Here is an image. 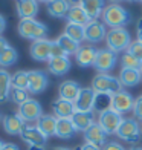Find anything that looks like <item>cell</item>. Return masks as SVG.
Returning a JSON list of instances; mask_svg holds the SVG:
<instances>
[{
    "label": "cell",
    "instance_id": "6da1fadb",
    "mask_svg": "<svg viewBox=\"0 0 142 150\" xmlns=\"http://www.w3.org/2000/svg\"><path fill=\"white\" fill-rule=\"evenodd\" d=\"M103 20H104V25L110 26V29L125 28V26L131 22V14L124 8V6L112 3V5L104 8Z\"/></svg>",
    "mask_w": 142,
    "mask_h": 150
},
{
    "label": "cell",
    "instance_id": "7a4b0ae2",
    "mask_svg": "<svg viewBox=\"0 0 142 150\" xmlns=\"http://www.w3.org/2000/svg\"><path fill=\"white\" fill-rule=\"evenodd\" d=\"M18 35L23 37L26 40H32V42H37V40H43L47 35V26L41 22H38L35 18H23L18 22L17 26Z\"/></svg>",
    "mask_w": 142,
    "mask_h": 150
},
{
    "label": "cell",
    "instance_id": "3957f363",
    "mask_svg": "<svg viewBox=\"0 0 142 150\" xmlns=\"http://www.w3.org/2000/svg\"><path fill=\"white\" fill-rule=\"evenodd\" d=\"M105 43H107V49L118 54L128 49V46L131 43V35L127 28H115L107 31Z\"/></svg>",
    "mask_w": 142,
    "mask_h": 150
},
{
    "label": "cell",
    "instance_id": "277c9868",
    "mask_svg": "<svg viewBox=\"0 0 142 150\" xmlns=\"http://www.w3.org/2000/svg\"><path fill=\"white\" fill-rule=\"evenodd\" d=\"M92 89L95 92H105L115 95L122 91V84H121L119 78L110 74H98L92 80Z\"/></svg>",
    "mask_w": 142,
    "mask_h": 150
},
{
    "label": "cell",
    "instance_id": "5b68a950",
    "mask_svg": "<svg viewBox=\"0 0 142 150\" xmlns=\"http://www.w3.org/2000/svg\"><path fill=\"white\" fill-rule=\"evenodd\" d=\"M116 136L127 142H130V144H136L142 138L139 121L136 118H124L118 129V132H116Z\"/></svg>",
    "mask_w": 142,
    "mask_h": 150
},
{
    "label": "cell",
    "instance_id": "8992f818",
    "mask_svg": "<svg viewBox=\"0 0 142 150\" xmlns=\"http://www.w3.org/2000/svg\"><path fill=\"white\" fill-rule=\"evenodd\" d=\"M17 115L25 122H37L40 120V117L43 115V107L37 100L29 98L28 101H25L23 104L18 106Z\"/></svg>",
    "mask_w": 142,
    "mask_h": 150
},
{
    "label": "cell",
    "instance_id": "52a82bcc",
    "mask_svg": "<svg viewBox=\"0 0 142 150\" xmlns=\"http://www.w3.org/2000/svg\"><path fill=\"white\" fill-rule=\"evenodd\" d=\"M122 115L115 112L113 109H109L103 113H99L98 117V124L101 126V129L107 133V135H116L118 129L122 122Z\"/></svg>",
    "mask_w": 142,
    "mask_h": 150
},
{
    "label": "cell",
    "instance_id": "ba28073f",
    "mask_svg": "<svg viewBox=\"0 0 142 150\" xmlns=\"http://www.w3.org/2000/svg\"><path fill=\"white\" fill-rule=\"evenodd\" d=\"M118 63V55L110 49H98L96 52V58H95L93 67L96 69L99 74H107L112 71Z\"/></svg>",
    "mask_w": 142,
    "mask_h": 150
},
{
    "label": "cell",
    "instance_id": "9c48e42d",
    "mask_svg": "<svg viewBox=\"0 0 142 150\" xmlns=\"http://www.w3.org/2000/svg\"><path fill=\"white\" fill-rule=\"evenodd\" d=\"M105 35H107L105 25L103 22H99V20H90L84 26V37L90 45L103 42V40H105Z\"/></svg>",
    "mask_w": 142,
    "mask_h": 150
},
{
    "label": "cell",
    "instance_id": "30bf717a",
    "mask_svg": "<svg viewBox=\"0 0 142 150\" xmlns=\"http://www.w3.org/2000/svg\"><path fill=\"white\" fill-rule=\"evenodd\" d=\"M133 106H134V98L130 92L127 91H121L118 93H115L112 97V109L118 113H127V112H131L133 110Z\"/></svg>",
    "mask_w": 142,
    "mask_h": 150
},
{
    "label": "cell",
    "instance_id": "8fae6325",
    "mask_svg": "<svg viewBox=\"0 0 142 150\" xmlns=\"http://www.w3.org/2000/svg\"><path fill=\"white\" fill-rule=\"evenodd\" d=\"M49 84L46 72L43 71H28V92L29 93H41Z\"/></svg>",
    "mask_w": 142,
    "mask_h": 150
},
{
    "label": "cell",
    "instance_id": "7c38bea8",
    "mask_svg": "<svg viewBox=\"0 0 142 150\" xmlns=\"http://www.w3.org/2000/svg\"><path fill=\"white\" fill-rule=\"evenodd\" d=\"M51 47H52V40H37L32 42L29 47V54L35 61H49L51 60Z\"/></svg>",
    "mask_w": 142,
    "mask_h": 150
},
{
    "label": "cell",
    "instance_id": "4fadbf2b",
    "mask_svg": "<svg viewBox=\"0 0 142 150\" xmlns=\"http://www.w3.org/2000/svg\"><path fill=\"white\" fill-rule=\"evenodd\" d=\"M93 100L95 91L92 87H81L77 100L73 101L75 112H93Z\"/></svg>",
    "mask_w": 142,
    "mask_h": 150
},
{
    "label": "cell",
    "instance_id": "5bb4252c",
    "mask_svg": "<svg viewBox=\"0 0 142 150\" xmlns=\"http://www.w3.org/2000/svg\"><path fill=\"white\" fill-rule=\"evenodd\" d=\"M96 52L98 49L93 45H81L78 52L75 54V60L79 67H90L95 63V58H96Z\"/></svg>",
    "mask_w": 142,
    "mask_h": 150
},
{
    "label": "cell",
    "instance_id": "9a60e30c",
    "mask_svg": "<svg viewBox=\"0 0 142 150\" xmlns=\"http://www.w3.org/2000/svg\"><path fill=\"white\" fill-rule=\"evenodd\" d=\"M20 138L29 146H46L47 138L38 130L37 126H25V129L20 133Z\"/></svg>",
    "mask_w": 142,
    "mask_h": 150
},
{
    "label": "cell",
    "instance_id": "2e32d148",
    "mask_svg": "<svg viewBox=\"0 0 142 150\" xmlns=\"http://www.w3.org/2000/svg\"><path fill=\"white\" fill-rule=\"evenodd\" d=\"M84 139H86V142H89V144L103 147L107 142V133L101 129V126L98 122H95V124H92L84 132Z\"/></svg>",
    "mask_w": 142,
    "mask_h": 150
},
{
    "label": "cell",
    "instance_id": "e0dca14e",
    "mask_svg": "<svg viewBox=\"0 0 142 150\" xmlns=\"http://www.w3.org/2000/svg\"><path fill=\"white\" fill-rule=\"evenodd\" d=\"M17 16L20 18H34L38 14V2L37 0H15Z\"/></svg>",
    "mask_w": 142,
    "mask_h": 150
},
{
    "label": "cell",
    "instance_id": "ac0fdd59",
    "mask_svg": "<svg viewBox=\"0 0 142 150\" xmlns=\"http://www.w3.org/2000/svg\"><path fill=\"white\" fill-rule=\"evenodd\" d=\"M2 124H3L5 132L8 135H20L25 129L26 122L17 113H11V115H6V117L2 118Z\"/></svg>",
    "mask_w": 142,
    "mask_h": 150
},
{
    "label": "cell",
    "instance_id": "d6986e66",
    "mask_svg": "<svg viewBox=\"0 0 142 150\" xmlns=\"http://www.w3.org/2000/svg\"><path fill=\"white\" fill-rule=\"evenodd\" d=\"M79 91H81V86L77 83V81H73V80H66V81H63V83L58 86V95H60V98L67 100V101H72V103L77 100Z\"/></svg>",
    "mask_w": 142,
    "mask_h": 150
},
{
    "label": "cell",
    "instance_id": "ffe728a7",
    "mask_svg": "<svg viewBox=\"0 0 142 150\" xmlns=\"http://www.w3.org/2000/svg\"><path fill=\"white\" fill-rule=\"evenodd\" d=\"M81 8L89 16L90 20H98L99 16H103L105 8V0H81Z\"/></svg>",
    "mask_w": 142,
    "mask_h": 150
},
{
    "label": "cell",
    "instance_id": "44dd1931",
    "mask_svg": "<svg viewBox=\"0 0 142 150\" xmlns=\"http://www.w3.org/2000/svg\"><path fill=\"white\" fill-rule=\"evenodd\" d=\"M70 60L69 57H60V58H51L47 61V69L52 75H57V77H63L67 72L70 71Z\"/></svg>",
    "mask_w": 142,
    "mask_h": 150
},
{
    "label": "cell",
    "instance_id": "7402d4cb",
    "mask_svg": "<svg viewBox=\"0 0 142 150\" xmlns=\"http://www.w3.org/2000/svg\"><path fill=\"white\" fill-rule=\"evenodd\" d=\"M52 110L57 118H72V115L75 113V106L72 101L58 98L52 103Z\"/></svg>",
    "mask_w": 142,
    "mask_h": 150
},
{
    "label": "cell",
    "instance_id": "603a6c76",
    "mask_svg": "<svg viewBox=\"0 0 142 150\" xmlns=\"http://www.w3.org/2000/svg\"><path fill=\"white\" fill-rule=\"evenodd\" d=\"M57 117L55 115H41L40 120L37 121V127L46 138L49 136H55V130H57Z\"/></svg>",
    "mask_w": 142,
    "mask_h": 150
},
{
    "label": "cell",
    "instance_id": "cb8c5ba5",
    "mask_svg": "<svg viewBox=\"0 0 142 150\" xmlns=\"http://www.w3.org/2000/svg\"><path fill=\"white\" fill-rule=\"evenodd\" d=\"M70 120L73 122V126H75L77 132H86L92 124H95L93 112H75Z\"/></svg>",
    "mask_w": 142,
    "mask_h": 150
},
{
    "label": "cell",
    "instance_id": "d4e9b609",
    "mask_svg": "<svg viewBox=\"0 0 142 150\" xmlns=\"http://www.w3.org/2000/svg\"><path fill=\"white\" fill-rule=\"evenodd\" d=\"M47 14L55 17V18H64L67 16V12L70 9V5L67 3V0H51L46 5Z\"/></svg>",
    "mask_w": 142,
    "mask_h": 150
},
{
    "label": "cell",
    "instance_id": "484cf974",
    "mask_svg": "<svg viewBox=\"0 0 142 150\" xmlns=\"http://www.w3.org/2000/svg\"><path fill=\"white\" fill-rule=\"evenodd\" d=\"M75 133H77V129L73 126L70 118H58L57 120L55 136H58V138H61V139H70Z\"/></svg>",
    "mask_w": 142,
    "mask_h": 150
},
{
    "label": "cell",
    "instance_id": "4316f807",
    "mask_svg": "<svg viewBox=\"0 0 142 150\" xmlns=\"http://www.w3.org/2000/svg\"><path fill=\"white\" fill-rule=\"evenodd\" d=\"M119 81L122 87H134L141 83L142 74L138 69H121L119 72Z\"/></svg>",
    "mask_w": 142,
    "mask_h": 150
},
{
    "label": "cell",
    "instance_id": "83f0119b",
    "mask_svg": "<svg viewBox=\"0 0 142 150\" xmlns=\"http://www.w3.org/2000/svg\"><path fill=\"white\" fill-rule=\"evenodd\" d=\"M112 93L105 92H95V100H93V112L103 113L105 110L112 109Z\"/></svg>",
    "mask_w": 142,
    "mask_h": 150
},
{
    "label": "cell",
    "instance_id": "f1b7e54d",
    "mask_svg": "<svg viewBox=\"0 0 142 150\" xmlns=\"http://www.w3.org/2000/svg\"><path fill=\"white\" fill-rule=\"evenodd\" d=\"M66 18H67V23H75V25H81V26H86L90 22L89 16L86 14L81 6H70Z\"/></svg>",
    "mask_w": 142,
    "mask_h": 150
},
{
    "label": "cell",
    "instance_id": "f546056e",
    "mask_svg": "<svg viewBox=\"0 0 142 150\" xmlns=\"http://www.w3.org/2000/svg\"><path fill=\"white\" fill-rule=\"evenodd\" d=\"M11 74L0 67V103H5L11 95Z\"/></svg>",
    "mask_w": 142,
    "mask_h": 150
},
{
    "label": "cell",
    "instance_id": "4dcf8cb0",
    "mask_svg": "<svg viewBox=\"0 0 142 150\" xmlns=\"http://www.w3.org/2000/svg\"><path fill=\"white\" fill-rule=\"evenodd\" d=\"M57 43L61 46V49L66 52V55H75L79 49V43H77L75 40H72L70 37H67L66 34H61L58 38H57Z\"/></svg>",
    "mask_w": 142,
    "mask_h": 150
},
{
    "label": "cell",
    "instance_id": "1f68e13d",
    "mask_svg": "<svg viewBox=\"0 0 142 150\" xmlns=\"http://www.w3.org/2000/svg\"><path fill=\"white\" fill-rule=\"evenodd\" d=\"M64 34L67 37H70L72 40H75L77 43H83L86 37H84V26L81 25H75V23H67L64 28Z\"/></svg>",
    "mask_w": 142,
    "mask_h": 150
},
{
    "label": "cell",
    "instance_id": "d6a6232c",
    "mask_svg": "<svg viewBox=\"0 0 142 150\" xmlns=\"http://www.w3.org/2000/svg\"><path fill=\"white\" fill-rule=\"evenodd\" d=\"M17 58H18L17 51L12 46H8L2 54H0V67H3V69H5V67L12 66L17 61Z\"/></svg>",
    "mask_w": 142,
    "mask_h": 150
},
{
    "label": "cell",
    "instance_id": "836d02e7",
    "mask_svg": "<svg viewBox=\"0 0 142 150\" xmlns=\"http://www.w3.org/2000/svg\"><path fill=\"white\" fill-rule=\"evenodd\" d=\"M11 87L12 89L28 91V72L26 71H17L14 75H11Z\"/></svg>",
    "mask_w": 142,
    "mask_h": 150
},
{
    "label": "cell",
    "instance_id": "e575fe53",
    "mask_svg": "<svg viewBox=\"0 0 142 150\" xmlns=\"http://www.w3.org/2000/svg\"><path fill=\"white\" fill-rule=\"evenodd\" d=\"M121 64H122V69H138V71H141L142 60L136 58L134 55H131V54H128L125 51V54L122 55V58H121Z\"/></svg>",
    "mask_w": 142,
    "mask_h": 150
},
{
    "label": "cell",
    "instance_id": "d590c367",
    "mask_svg": "<svg viewBox=\"0 0 142 150\" xmlns=\"http://www.w3.org/2000/svg\"><path fill=\"white\" fill-rule=\"evenodd\" d=\"M9 98L14 101L15 104H23L25 101H28L29 100V92L28 91H25V89H11V95H9Z\"/></svg>",
    "mask_w": 142,
    "mask_h": 150
},
{
    "label": "cell",
    "instance_id": "8d00e7d4",
    "mask_svg": "<svg viewBox=\"0 0 142 150\" xmlns=\"http://www.w3.org/2000/svg\"><path fill=\"white\" fill-rule=\"evenodd\" d=\"M127 52H128V54H131V55H134L136 58L142 60V43L139 42V40H134V42L130 43V46H128Z\"/></svg>",
    "mask_w": 142,
    "mask_h": 150
},
{
    "label": "cell",
    "instance_id": "74e56055",
    "mask_svg": "<svg viewBox=\"0 0 142 150\" xmlns=\"http://www.w3.org/2000/svg\"><path fill=\"white\" fill-rule=\"evenodd\" d=\"M60 57H67V55H66V52L61 49V46H60V45L57 43V40H55V42H52L51 58H60Z\"/></svg>",
    "mask_w": 142,
    "mask_h": 150
},
{
    "label": "cell",
    "instance_id": "f35d334b",
    "mask_svg": "<svg viewBox=\"0 0 142 150\" xmlns=\"http://www.w3.org/2000/svg\"><path fill=\"white\" fill-rule=\"evenodd\" d=\"M133 115L138 121H142V95L134 100V106H133Z\"/></svg>",
    "mask_w": 142,
    "mask_h": 150
},
{
    "label": "cell",
    "instance_id": "ab89813d",
    "mask_svg": "<svg viewBox=\"0 0 142 150\" xmlns=\"http://www.w3.org/2000/svg\"><path fill=\"white\" fill-rule=\"evenodd\" d=\"M101 150H125L122 147V144H119L116 141H107L105 144L101 147Z\"/></svg>",
    "mask_w": 142,
    "mask_h": 150
},
{
    "label": "cell",
    "instance_id": "60d3db41",
    "mask_svg": "<svg viewBox=\"0 0 142 150\" xmlns=\"http://www.w3.org/2000/svg\"><path fill=\"white\" fill-rule=\"evenodd\" d=\"M75 150H101V147H98V146H93V144H89V142H86V144H83V146L77 147Z\"/></svg>",
    "mask_w": 142,
    "mask_h": 150
},
{
    "label": "cell",
    "instance_id": "b9f144b4",
    "mask_svg": "<svg viewBox=\"0 0 142 150\" xmlns=\"http://www.w3.org/2000/svg\"><path fill=\"white\" fill-rule=\"evenodd\" d=\"M136 35H138V40L142 43V18L138 20V23H136Z\"/></svg>",
    "mask_w": 142,
    "mask_h": 150
},
{
    "label": "cell",
    "instance_id": "7bdbcfd3",
    "mask_svg": "<svg viewBox=\"0 0 142 150\" xmlns=\"http://www.w3.org/2000/svg\"><path fill=\"white\" fill-rule=\"evenodd\" d=\"M2 150H20V147L17 144H14V142H5Z\"/></svg>",
    "mask_w": 142,
    "mask_h": 150
},
{
    "label": "cell",
    "instance_id": "ee69618b",
    "mask_svg": "<svg viewBox=\"0 0 142 150\" xmlns=\"http://www.w3.org/2000/svg\"><path fill=\"white\" fill-rule=\"evenodd\" d=\"M8 46H9L8 40H6V38H3L2 35H0V54H2V52L6 49V47H8Z\"/></svg>",
    "mask_w": 142,
    "mask_h": 150
},
{
    "label": "cell",
    "instance_id": "f6af8a7d",
    "mask_svg": "<svg viewBox=\"0 0 142 150\" xmlns=\"http://www.w3.org/2000/svg\"><path fill=\"white\" fill-rule=\"evenodd\" d=\"M6 29V20H5V17L0 14V35H2V32Z\"/></svg>",
    "mask_w": 142,
    "mask_h": 150
},
{
    "label": "cell",
    "instance_id": "bcb514c9",
    "mask_svg": "<svg viewBox=\"0 0 142 150\" xmlns=\"http://www.w3.org/2000/svg\"><path fill=\"white\" fill-rule=\"evenodd\" d=\"M67 3L70 6H79L81 5V0H67Z\"/></svg>",
    "mask_w": 142,
    "mask_h": 150
},
{
    "label": "cell",
    "instance_id": "7dc6e473",
    "mask_svg": "<svg viewBox=\"0 0 142 150\" xmlns=\"http://www.w3.org/2000/svg\"><path fill=\"white\" fill-rule=\"evenodd\" d=\"M28 150H46L44 146H29Z\"/></svg>",
    "mask_w": 142,
    "mask_h": 150
},
{
    "label": "cell",
    "instance_id": "c3c4849f",
    "mask_svg": "<svg viewBox=\"0 0 142 150\" xmlns=\"http://www.w3.org/2000/svg\"><path fill=\"white\" fill-rule=\"evenodd\" d=\"M112 3H115V5H119L121 2H124V0H110Z\"/></svg>",
    "mask_w": 142,
    "mask_h": 150
},
{
    "label": "cell",
    "instance_id": "681fc988",
    "mask_svg": "<svg viewBox=\"0 0 142 150\" xmlns=\"http://www.w3.org/2000/svg\"><path fill=\"white\" fill-rule=\"evenodd\" d=\"M53 150H69V149H66V147H55Z\"/></svg>",
    "mask_w": 142,
    "mask_h": 150
},
{
    "label": "cell",
    "instance_id": "f907efd6",
    "mask_svg": "<svg viewBox=\"0 0 142 150\" xmlns=\"http://www.w3.org/2000/svg\"><path fill=\"white\" fill-rule=\"evenodd\" d=\"M37 2H41V3H46V5H47V3L51 2V0H37Z\"/></svg>",
    "mask_w": 142,
    "mask_h": 150
},
{
    "label": "cell",
    "instance_id": "816d5d0a",
    "mask_svg": "<svg viewBox=\"0 0 142 150\" xmlns=\"http://www.w3.org/2000/svg\"><path fill=\"white\" fill-rule=\"evenodd\" d=\"M128 150H142V147H131V149H128Z\"/></svg>",
    "mask_w": 142,
    "mask_h": 150
},
{
    "label": "cell",
    "instance_id": "f5cc1de1",
    "mask_svg": "<svg viewBox=\"0 0 142 150\" xmlns=\"http://www.w3.org/2000/svg\"><path fill=\"white\" fill-rule=\"evenodd\" d=\"M3 146H5V142H3L2 139H0V150H2V149H3Z\"/></svg>",
    "mask_w": 142,
    "mask_h": 150
},
{
    "label": "cell",
    "instance_id": "db71d44e",
    "mask_svg": "<svg viewBox=\"0 0 142 150\" xmlns=\"http://www.w3.org/2000/svg\"><path fill=\"white\" fill-rule=\"evenodd\" d=\"M128 2H139V0H128Z\"/></svg>",
    "mask_w": 142,
    "mask_h": 150
},
{
    "label": "cell",
    "instance_id": "11a10c76",
    "mask_svg": "<svg viewBox=\"0 0 142 150\" xmlns=\"http://www.w3.org/2000/svg\"><path fill=\"white\" fill-rule=\"evenodd\" d=\"M141 74H142V64H141Z\"/></svg>",
    "mask_w": 142,
    "mask_h": 150
},
{
    "label": "cell",
    "instance_id": "9f6ffc18",
    "mask_svg": "<svg viewBox=\"0 0 142 150\" xmlns=\"http://www.w3.org/2000/svg\"><path fill=\"white\" fill-rule=\"evenodd\" d=\"M141 132H142V126H141Z\"/></svg>",
    "mask_w": 142,
    "mask_h": 150
},
{
    "label": "cell",
    "instance_id": "6f0895ef",
    "mask_svg": "<svg viewBox=\"0 0 142 150\" xmlns=\"http://www.w3.org/2000/svg\"><path fill=\"white\" fill-rule=\"evenodd\" d=\"M0 120H2V115H0Z\"/></svg>",
    "mask_w": 142,
    "mask_h": 150
},
{
    "label": "cell",
    "instance_id": "680465c9",
    "mask_svg": "<svg viewBox=\"0 0 142 150\" xmlns=\"http://www.w3.org/2000/svg\"><path fill=\"white\" fill-rule=\"evenodd\" d=\"M141 2H142V0H141Z\"/></svg>",
    "mask_w": 142,
    "mask_h": 150
}]
</instances>
